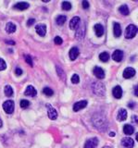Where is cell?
<instances>
[{
    "label": "cell",
    "instance_id": "6da1fadb",
    "mask_svg": "<svg viewBox=\"0 0 138 148\" xmlns=\"http://www.w3.org/2000/svg\"><path fill=\"white\" fill-rule=\"evenodd\" d=\"M92 123L94 126L98 130V131L104 132L108 128V119L103 114H95L92 118Z\"/></svg>",
    "mask_w": 138,
    "mask_h": 148
},
{
    "label": "cell",
    "instance_id": "7a4b0ae2",
    "mask_svg": "<svg viewBox=\"0 0 138 148\" xmlns=\"http://www.w3.org/2000/svg\"><path fill=\"white\" fill-rule=\"evenodd\" d=\"M92 90H93V92L95 95H96L97 96H104L105 92H106V89L105 86L102 82H94L92 84Z\"/></svg>",
    "mask_w": 138,
    "mask_h": 148
},
{
    "label": "cell",
    "instance_id": "3957f363",
    "mask_svg": "<svg viewBox=\"0 0 138 148\" xmlns=\"http://www.w3.org/2000/svg\"><path fill=\"white\" fill-rule=\"evenodd\" d=\"M137 27L135 25H133V24H130V25H128V27L126 28V31H125V38L127 39H132L133 38L136 34H137Z\"/></svg>",
    "mask_w": 138,
    "mask_h": 148
},
{
    "label": "cell",
    "instance_id": "277c9868",
    "mask_svg": "<svg viewBox=\"0 0 138 148\" xmlns=\"http://www.w3.org/2000/svg\"><path fill=\"white\" fill-rule=\"evenodd\" d=\"M84 35H85V24L84 22H82V23H80L79 26L77 28L75 37L77 40H82Z\"/></svg>",
    "mask_w": 138,
    "mask_h": 148
},
{
    "label": "cell",
    "instance_id": "5b68a950",
    "mask_svg": "<svg viewBox=\"0 0 138 148\" xmlns=\"http://www.w3.org/2000/svg\"><path fill=\"white\" fill-rule=\"evenodd\" d=\"M15 108V105L14 102L11 100H8L6 102H4L3 104V109L5 110V112L7 114H12L13 111H14Z\"/></svg>",
    "mask_w": 138,
    "mask_h": 148
},
{
    "label": "cell",
    "instance_id": "8992f818",
    "mask_svg": "<svg viewBox=\"0 0 138 148\" xmlns=\"http://www.w3.org/2000/svg\"><path fill=\"white\" fill-rule=\"evenodd\" d=\"M47 116L50 119L55 120L58 118V112L57 110L55 109L51 105H47Z\"/></svg>",
    "mask_w": 138,
    "mask_h": 148
},
{
    "label": "cell",
    "instance_id": "52a82bcc",
    "mask_svg": "<svg viewBox=\"0 0 138 148\" xmlns=\"http://www.w3.org/2000/svg\"><path fill=\"white\" fill-rule=\"evenodd\" d=\"M97 145H98V139L94 137L86 141V143H84V148H95Z\"/></svg>",
    "mask_w": 138,
    "mask_h": 148
},
{
    "label": "cell",
    "instance_id": "ba28073f",
    "mask_svg": "<svg viewBox=\"0 0 138 148\" xmlns=\"http://www.w3.org/2000/svg\"><path fill=\"white\" fill-rule=\"evenodd\" d=\"M122 145L124 148H133L135 145V142L130 137H125L122 140Z\"/></svg>",
    "mask_w": 138,
    "mask_h": 148
},
{
    "label": "cell",
    "instance_id": "9c48e42d",
    "mask_svg": "<svg viewBox=\"0 0 138 148\" xmlns=\"http://www.w3.org/2000/svg\"><path fill=\"white\" fill-rule=\"evenodd\" d=\"M86 106H87V101H85V100L76 102V103L74 104V106H73V111L78 112V111L84 109V108H86Z\"/></svg>",
    "mask_w": 138,
    "mask_h": 148
},
{
    "label": "cell",
    "instance_id": "30bf717a",
    "mask_svg": "<svg viewBox=\"0 0 138 148\" xmlns=\"http://www.w3.org/2000/svg\"><path fill=\"white\" fill-rule=\"evenodd\" d=\"M123 78L125 79H131L135 75V69L133 68H126L123 71Z\"/></svg>",
    "mask_w": 138,
    "mask_h": 148
},
{
    "label": "cell",
    "instance_id": "8fae6325",
    "mask_svg": "<svg viewBox=\"0 0 138 148\" xmlns=\"http://www.w3.org/2000/svg\"><path fill=\"white\" fill-rule=\"evenodd\" d=\"M24 95L26 96H31V97H34L36 96V95H37V91H36V89L32 85H29L27 86L26 90L24 92Z\"/></svg>",
    "mask_w": 138,
    "mask_h": 148
},
{
    "label": "cell",
    "instance_id": "7c38bea8",
    "mask_svg": "<svg viewBox=\"0 0 138 148\" xmlns=\"http://www.w3.org/2000/svg\"><path fill=\"white\" fill-rule=\"evenodd\" d=\"M123 58V52L122 50H115L112 54V59L116 62H121Z\"/></svg>",
    "mask_w": 138,
    "mask_h": 148
},
{
    "label": "cell",
    "instance_id": "4fadbf2b",
    "mask_svg": "<svg viewBox=\"0 0 138 148\" xmlns=\"http://www.w3.org/2000/svg\"><path fill=\"white\" fill-rule=\"evenodd\" d=\"M94 74H95V76L97 78V79H104L105 78V71H104V69H101L100 67H97V66H95L94 68Z\"/></svg>",
    "mask_w": 138,
    "mask_h": 148
},
{
    "label": "cell",
    "instance_id": "5bb4252c",
    "mask_svg": "<svg viewBox=\"0 0 138 148\" xmlns=\"http://www.w3.org/2000/svg\"><path fill=\"white\" fill-rule=\"evenodd\" d=\"M35 31L40 36H45L47 34V26L45 24H38L35 26Z\"/></svg>",
    "mask_w": 138,
    "mask_h": 148
},
{
    "label": "cell",
    "instance_id": "9a60e30c",
    "mask_svg": "<svg viewBox=\"0 0 138 148\" xmlns=\"http://www.w3.org/2000/svg\"><path fill=\"white\" fill-rule=\"evenodd\" d=\"M81 23V18L79 17H74L72 18L71 21H70V28L71 30H75L78 28L79 24Z\"/></svg>",
    "mask_w": 138,
    "mask_h": 148
},
{
    "label": "cell",
    "instance_id": "2e32d148",
    "mask_svg": "<svg viewBox=\"0 0 138 148\" xmlns=\"http://www.w3.org/2000/svg\"><path fill=\"white\" fill-rule=\"evenodd\" d=\"M112 95L113 96L115 97V98H117V99H119V98H122V87L121 86H115L113 88V90H112Z\"/></svg>",
    "mask_w": 138,
    "mask_h": 148
},
{
    "label": "cell",
    "instance_id": "e0dca14e",
    "mask_svg": "<svg viewBox=\"0 0 138 148\" xmlns=\"http://www.w3.org/2000/svg\"><path fill=\"white\" fill-rule=\"evenodd\" d=\"M122 28H121V25L119 24L118 22H115L113 24V34H114V36L115 37H119L122 35Z\"/></svg>",
    "mask_w": 138,
    "mask_h": 148
},
{
    "label": "cell",
    "instance_id": "ac0fdd59",
    "mask_svg": "<svg viewBox=\"0 0 138 148\" xmlns=\"http://www.w3.org/2000/svg\"><path fill=\"white\" fill-rule=\"evenodd\" d=\"M78 56H79V49L77 47H72L70 50V53H69V57H70L71 60L74 61V60L78 58Z\"/></svg>",
    "mask_w": 138,
    "mask_h": 148
},
{
    "label": "cell",
    "instance_id": "d6986e66",
    "mask_svg": "<svg viewBox=\"0 0 138 148\" xmlns=\"http://www.w3.org/2000/svg\"><path fill=\"white\" fill-rule=\"evenodd\" d=\"M117 119L119 121H123V120H125L127 119V111L123 108H121L118 112Z\"/></svg>",
    "mask_w": 138,
    "mask_h": 148
},
{
    "label": "cell",
    "instance_id": "ffe728a7",
    "mask_svg": "<svg viewBox=\"0 0 138 148\" xmlns=\"http://www.w3.org/2000/svg\"><path fill=\"white\" fill-rule=\"evenodd\" d=\"M29 7H30V5L27 2H19L14 6V8L17 9V10H25V9H27Z\"/></svg>",
    "mask_w": 138,
    "mask_h": 148
},
{
    "label": "cell",
    "instance_id": "44dd1931",
    "mask_svg": "<svg viewBox=\"0 0 138 148\" xmlns=\"http://www.w3.org/2000/svg\"><path fill=\"white\" fill-rule=\"evenodd\" d=\"M123 132L125 133L126 135H132V134H133V132H135V128L130 124H125L123 126Z\"/></svg>",
    "mask_w": 138,
    "mask_h": 148
},
{
    "label": "cell",
    "instance_id": "7402d4cb",
    "mask_svg": "<svg viewBox=\"0 0 138 148\" xmlns=\"http://www.w3.org/2000/svg\"><path fill=\"white\" fill-rule=\"evenodd\" d=\"M95 34L97 37H101L103 34H104V27L99 24V23H97V24L95 25Z\"/></svg>",
    "mask_w": 138,
    "mask_h": 148
},
{
    "label": "cell",
    "instance_id": "603a6c76",
    "mask_svg": "<svg viewBox=\"0 0 138 148\" xmlns=\"http://www.w3.org/2000/svg\"><path fill=\"white\" fill-rule=\"evenodd\" d=\"M16 31V25L12 22H8L6 25V32L8 34H13Z\"/></svg>",
    "mask_w": 138,
    "mask_h": 148
},
{
    "label": "cell",
    "instance_id": "cb8c5ba5",
    "mask_svg": "<svg viewBox=\"0 0 138 148\" xmlns=\"http://www.w3.org/2000/svg\"><path fill=\"white\" fill-rule=\"evenodd\" d=\"M56 71H57V74L58 75V77L60 78L62 81H65L66 80V75H65V72H64L62 68L59 67V66H57L56 67Z\"/></svg>",
    "mask_w": 138,
    "mask_h": 148
},
{
    "label": "cell",
    "instance_id": "d4e9b609",
    "mask_svg": "<svg viewBox=\"0 0 138 148\" xmlns=\"http://www.w3.org/2000/svg\"><path fill=\"white\" fill-rule=\"evenodd\" d=\"M119 13H121V14H122L123 16L129 15V12H130V11H129V8L126 6V5H122V6L119 7Z\"/></svg>",
    "mask_w": 138,
    "mask_h": 148
},
{
    "label": "cell",
    "instance_id": "484cf974",
    "mask_svg": "<svg viewBox=\"0 0 138 148\" xmlns=\"http://www.w3.org/2000/svg\"><path fill=\"white\" fill-rule=\"evenodd\" d=\"M66 20H67L66 16H64V15H59V16H58L57 18H56V22H57V24H58V25L61 26V25L64 24V23H65Z\"/></svg>",
    "mask_w": 138,
    "mask_h": 148
},
{
    "label": "cell",
    "instance_id": "4316f807",
    "mask_svg": "<svg viewBox=\"0 0 138 148\" xmlns=\"http://www.w3.org/2000/svg\"><path fill=\"white\" fill-rule=\"evenodd\" d=\"M99 59L103 62H108L109 60V54L108 52H102L99 55Z\"/></svg>",
    "mask_w": 138,
    "mask_h": 148
},
{
    "label": "cell",
    "instance_id": "83f0119b",
    "mask_svg": "<svg viewBox=\"0 0 138 148\" xmlns=\"http://www.w3.org/2000/svg\"><path fill=\"white\" fill-rule=\"evenodd\" d=\"M5 95L8 96V97H10L13 95V88L10 86V85H6L5 86Z\"/></svg>",
    "mask_w": 138,
    "mask_h": 148
},
{
    "label": "cell",
    "instance_id": "f1b7e54d",
    "mask_svg": "<svg viewBox=\"0 0 138 148\" xmlns=\"http://www.w3.org/2000/svg\"><path fill=\"white\" fill-rule=\"evenodd\" d=\"M61 7H62V9L63 10H71V4L70 2H68V1H64L61 3Z\"/></svg>",
    "mask_w": 138,
    "mask_h": 148
},
{
    "label": "cell",
    "instance_id": "f546056e",
    "mask_svg": "<svg viewBox=\"0 0 138 148\" xmlns=\"http://www.w3.org/2000/svg\"><path fill=\"white\" fill-rule=\"evenodd\" d=\"M43 92H44V95H45L47 96H52L54 95L53 90L49 87H45L43 89Z\"/></svg>",
    "mask_w": 138,
    "mask_h": 148
},
{
    "label": "cell",
    "instance_id": "4dcf8cb0",
    "mask_svg": "<svg viewBox=\"0 0 138 148\" xmlns=\"http://www.w3.org/2000/svg\"><path fill=\"white\" fill-rule=\"evenodd\" d=\"M29 106H30V102H29L28 100L22 99V100L21 101V108L25 109V108H28Z\"/></svg>",
    "mask_w": 138,
    "mask_h": 148
},
{
    "label": "cell",
    "instance_id": "1f68e13d",
    "mask_svg": "<svg viewBox=\"0 0 138 148\" xmlns=\"http://www.w3.org/2000/svg\"><path fill=\"white\" fill-rule=\"evenodd\" d=\"M80 82V77L78 74H73L72 77H71V82L73 84H77V83H79Z\"/></svg>",
    "mask_w": 138,
    "mask_h": 148
},
{
    "label": "cell",
    "instance_id": "d6a6232c",
    "mask_svg": "<svg viewBox=\"0 0 138 148\" xmlns=\"http://www.w3.org/2000/svg\"><path fill=\"white\" fill-rule=\"evenodd\" d=\"M6 68H7V64L5 62V60L0 58V71H4V69H6Z\"/></svg>",
    "mask_w": 138,
    "mask_h": 148
},
{
    "label": "cell",
    "instance_id": "836d02e7",
    "mask_svg": "<svg viewBox=\"0 0 138 148\" xmlns=\"http://www.w3.org/2000/svg\"><path fill=\"white\" fill-rule=\"evenodd\" d=\"M24 58H25V61L27 64H29L31 67H33V58H32L29 55H27V56H24Z\"/></svg>",
    "mask_w": 138,
    "mask_h": 148
},
{
    "label": "cell",
    "instance_id": "e575fe53",
    "mask_svg": "<svg viewBox=\"0 0 138 148\" xmlns=\"http://www.w3.org/2000/svg\"><path fill=\"white\" fill-rule=\"evenodd\" d=\"M62 42L63 40L61 39V37H59V36H57V37H55V39H54V43L59 45H61L62 44Z\"/></svg>",
    "mask_w": 138,
    "mask_h": 148
},
{
    "label": "cell",
    "instance_id": "d590c367",
    "mask_svg": "<svg viewBox=\"0 0 138 148\" xmlns=\"http://www.w3.org/2000/svg\"><path fill=\"white\" fill-rule=\"evenodd\" d=\"M82 8L84 9H88L89 8V2L84 0V1H82Z\"/></svg>",
    "mask_w": 138,
    "mask_h": 148
},
{
    "label": "cell",
    "instance_id": "8d00e7d4",
    "mask_svg": "<svg viewBox=\"0 0 138 148\" xmlns=\"http://www.w3.org/2000/svg\"><path fill=\"white\" fill-rule=\"evenodd\" d=\"M15 73H16V75H17V76H21V74H22V69H20V68H17V69H15Z\"/></svg>",
    "mask_w": 138,
    "mask_h": 148
},
{
    "label": "cell",
    "instance_id": "74e56055",
    "mask_svg": "<svg viewBox=\"0 0 138 148\" xmlns=\"http://www.w3.org/2000/svg\"><path fill=\"white\" fill-rule=\"evenodd\" d=\"M34 22H35V20L34 18H30V20L27 21V26H32V25H34Z\"/></svg>",
    "mask_w": 138,
    "mask_h": 148
},
{
    "label": "cell",
    "instance_id": "f35d334b",
    "mask_svg": "<svg viewBox=\"0 0 138 148\" xmlns=\"http://www.w3.org/2000/svg\"><path fill=\"white\" fill-rule=\"evenodd\" d=\"M135 95H138V92H137V86L135 87Z\"/></svg>",
    "mask_w": 138,
    "mask_h": 148
},
{
    "label": "cell",
    "instance_id": "ab89813d",
    "mask_svg": "<svg viewBox=\"0 0 138 148\" xmlns=\"http://www.w3.org/2000/svg\"><path fill=\"white\" fill-rule=\"evenodd\" d=\"M7 43H8V44H11V45H14V44H15V42H13V41H7Z\"/></svg>",
    "mask_w": 138,
    "mask_h": 148
},
{
    "label": "cell",
    "instance_id": "60d3db41",
    "mask_svg": "<svg viewBox=\"0 0 138 148\" xmlns=\"http://www.w3.org/2000/svg\"><path fill=\"white\" fill-rule=\"evenodd\" d=\"M109 136H111V137L115 136V132H109Z\"/></svg>",
    "mask_w": 138,
    "mask_h": 148
},
{
    "label": "cell",
    "instance_id": "b9f144b4",
    "mask_svg": "<svg viewBox=\"0 0 138 148\" xmlns=\"http://www.w3.org/2000/svg\"><path fill=\"white\" fill-rule=\"evenodd\" d=\"M2 124H3V123H2V120H1V119H0V128L2 127Z\"/></svg>",
    "mask_w": 138,
    "mask_h": 148
},
{
    "label": "cell",
    "instance_id": "7bdbcfd3",
    "mask_svg": "<svg viewBox=\"0 0 138 148\" xmlns=\"http://www.w3.org/2000/svg\"><path fill=\"white\" fill-rule=\"evenodd\" d=\"M103 148H110V147H109V146H104Z\"/></svg>",
    "mask_w": 138,
    "mask_h": 148
}]
</instances>
